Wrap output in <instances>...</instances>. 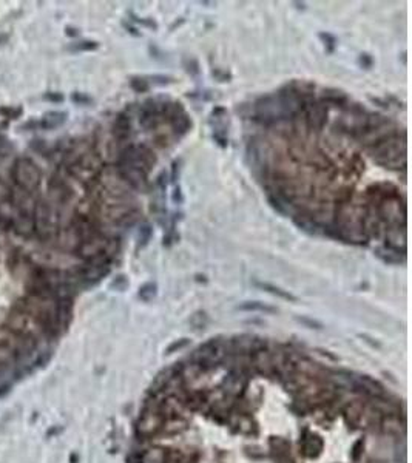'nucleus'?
<instances>
[{
	"instance_id": "f257e3e1",
	"label": "nucleus",
	"mask_w": 412,
	"mask_h": 463,
	"mask_svg": "<svg viewBox=\"0 0 412 463\" xmlns=\"http://www.w3.org/2000/svg\"><path fill=\"white\" fill-rule=\"evenodd\" d=\"M375 164L391 168V170H404L406 168V133L401 135L398 130L391 135L389 138H386L380 144H377L375 147L368 150Z\"/></svg>"
},
{
	"instance_id": "f03ea898",
	"label": "nucleus",
	"mask_w": 412,
	"mask_h": 463,
	"mask_svg": "<svg viewBox=\"0 0 412 463\" xmlns=\"http://www.w3.org/2000/svg\"><path fill=\"white\" fill-rule=\"evenodd\" d=\"M7 329L13 330L19 337L25 338V340H30V341L37 340L45 332H48L46 327L37 318H34L31 313L22 310V309H17L16 312H13L8 316Z\"/></svg>"
},
{
	"instance_id": "7ed1b4c3",
	"label": "nucleus",
	"mask_w": 412,
	"mask_h": 463,
	"mask_svg": "<svg viewBox=\"0 0 412 463\" xmlns=\"http://www.w3.org/2000/svg\"><path fill=\"white\" fill-rule=\"evenodd\" d=\"M11 176L20 190L28 191V193L37 188L40 182L39 168L31 159H27V158H20L14 162V167L11 168Z\"/></svg>"
},
{
	"instance_id": "20e7f679",
	"label": "nucleus",
	"mask_w": 412,
	"mask_h": 463,
	"mask_svg": "<svg viewBox=\"0 0 412 463\" xmlns=\"http://www.w3.org/2000/svg\"><path fill=\"white\" fill-rule=\"evenodd\" d=\"M304 113H306V125L310 131H321L327 122V107L320 101H315L313 97H306L303 93Z\"/></svg>"
},
{
	"instance_id": "39448f33",
	"label": "nucleus",
	"mask_w": 412,
	"mask_h": 463,
	"mask_svg": "<svg viewBox=\"0 0 412 463\" xmlns=\"http://www.w3.org/2000/svg\"><path fill=\"white\" fill-rule=\"evenodd\" d=\"M168 117V122H170L173 131L178 136H184L190 131L191 128V119L187 114V111L182 108V105L179 102H172L170 107H168V111L165 114Z\"/></svg>"
},
{
	"instance_id": "423d86ee",
	"label": "nucleus",
	"mask_w": 412,
	"mask_h": 463,
	"mask_svg": "<svg viewBox=\"0 0 412 463\" xmlns=\"http://www.w3.org/2000/svg\"><path fill=\"white\" fill-rule=\"evenodd\" d=\"M53 213L51 209L46 203L40 201L39 204L34 206V230L39 232L40 236H50L51 229H53Z\"/></svg>"
},
{
	"instance_id": "0eeeda50",
	"label": "nucleus",
	"mask_w": 412,
	"mask_h": 463,
	"mask_svg": "<svg viewBox=\"0 0 412 463\" xmlns=\"http://www.w3.org/2000/svg\"><path fill=\"white\" fill-rule=\"evenodd\" d=\"M116 170H117L119 176L122 178L130 187H133L136 190H141V191H144L149 187V181H147L149 175L145 172H142V170L130 167V165H122V164H117Z\"/></svg>"
},
{
	"instance_id": "6e6552de",
	"label": "nucleus",
	"mask_w": 412,
	"mask_h": 463,
	"mask_svg": "<svg viewBox=\"0 0 412 463\" xmlns=\"http://www.w3.org/2000/svg\"><path fill=\"white\" fill-rule=\"evenodd\" d=\"M161 117V107L155 99H147L141 105L139 111V122L145 130L156 128Z\"/></svg>"
},
{
	"instance_id": "1a4fd4ad",
	"label": "nucleus",
	"mask_w": 412,
	"mask_h": 463,
	"mask_svg": "<svg viewBox=\"0 0 412 463\" xmlns=\"http://www.w3.org/2000/svg\"><path fill=\"white\" fill-rule=\"evenodd\" d=\"M374 253L378 259H381L384 264H389V266L404 264L406 261V249H400L398 246L389 244V242H384V246L377 247Z\"/></svg>"
},
{
	"instance_id": "9d476101",
	"label": "nucleus",
	"mask_w": 412,
	"mask_h": 463,
	"mask_svg": "<svg viewBox=\"0 0 412 463\" xmlns=\"http://www.w3.org/2000/svg\"><path fill=\"white\" fill-rule=\"evenodd\" d=\"M320 102L324 104L326 107L327 105H333V107H338V108H346L349 105V97L343 91H340V90L327 88V90H323L321 97H320Z\"/></svg>"
},
{
	"instance_id": "9b49d317",
	"label": "nucleus",
	"mask_w": 412,
	"mask_h": 463,
	"mask_svg": "<svg viewBox=\"0 0 412 463\" xmlns=\"http://www.w3.org/2000/svg\"><path fill=\"white\" fill-rule=\"evenodd\" d=\"M113 135L117 141H127L131 135V120L130 114L119 113L116 116L114 125H113Z\"/></svg>"
},
{
	"instance_id": "f8f14e48",
	"label": "nucleus",
	"mask_w": 412,
	"mask_h": 463,
	"mask_svg": "<svg viewBox=\"0 0 412 463\" xmlns=\"http://www.w3.org/2000/svg\"><path fill=\"white\" fill-rule=\"evenodd\" d=\"M294 223H295L297 227H300L301 230H304L307 233H312V235L317 233L321 229V226L317 221H315L313 216L309 215V213H298V215H295L294 216Z\"/></svg>"
},
{
	"instance_id": "ddd939ff",
	"label": "nucleus",
	"mask_w": 412,
	"mask_h": 463,
	"mask_svg": "<svg viewBox=\"0 0 412 463\" xmlns=\"http://www.w3.org/2000/svg\"><path fill=\"white\" fill-rule=\"evenodd\" d=\"M255 286H256V287H259V289H262V290H265V292H269V294H272V295H277V297L283 298V300H287V301H297V297H295V295H292V294H290V292L283 290L281 287L273 286V284H270V283L255 281Z\"/></svg>"
},
{
	"instance_id": "4468645a",
	"label": "nucleus",
	"mask_w": 412,
	"mask_h": 463,
	"mask_svg": "<svg viewBox=\"0 0 412 463\" xmlns=\"http://www.w3.org/2000/svg\"><path fill=\"white\" fill-rule=\"evenodd\" d=\"M66 119V113H62V111H51L45 114L43 120H42V125L45 128H54V127H59L65 122Z\"/></svg>"
},
{
	"instance_id": "2eb2a0df",
	"label": "nucleus",
	"mask_w": 412,
	"mask_h": 463,
	"mask_svg": "<svg viewBox=\"0 0 412 463\" xmlns=\"http://www.w3.org/2000/svg\"><path fill=\"white\" fill-rule=\"evenodd\" d=\"M321 448H323V442L320 440V437H317V435H310L309 438H306V440H304V452L309 457L318 455L321 452Z\"/></svg>"
},
{
	"instance_id": "dca6fc26",
	"label": "nucleus",
	"mask_w": 412,
	"mask_h": 463,
	"mask_svg": "<svg viewBox=\"0 0 412 463\" xmlns=\"http://www.w3.org/2000/svg\"><path fill=\"white\" fill-rule=\"evenodd\" d=\"M238 309H241V310H259V312H267V313H275L277 312V307L269 306V304H264L261 301H246V303H242L241 306H238Z\"/></svg>"
},
{
	"instance_id": "f3484780",
	"label": "nucleus",
	"mask_w": 412,
	"mask_h": 463,
	"mask_svg": "<svg viewBox=\"0 0 412 463\" xmlns=\"http://www.w3.org/2000/svg\"><path fill=\"white\" fill-rule=\"evenodd\" d=\"M17 352L4 341H0V366H7L11 361H14Z\"/></svg>"
},
{
	"instance_id": "a211bd4d",
	"label": "nucleus",
	"mask_w": 412,
	"mask_h": 463,
	"mask_svg": "<svg viewBox=\"0 0 412 463\" xmlns=\"http://www.w3.org/2000/svg\"><path fill=\"white\" fill-rule=\"evenodd\" d=\"M158 294V286L156 283H145L144 286H141L139 289V298L144 301H152Z\"/></svg>"
},
{
	"instance_id": "6ab92c4d",
	"label": "nucleus",
	"mask_w": 412,
	"mask_h": 463,
	"mask_svg": "<svg viewBox=\"0 0 412 463\" xmlns=\"http://www.w3.org/2000/svg\"><path fill=\"white\" fill-rule=\"evenodd\" d=\"M99 43L94 42V40H82V42H76L75 45L70 46L71 51H93V50H98Z\"/></svg>"
},
{
	"instance_id": "aec40b11",
	"label": "nucleus",
	"mask_w": 412,
	"mask_h": 463,
	"mask_svg": "<svg viewBox=\"0 0 412 463\" xmlns=\"http://www.w3.org/2000/svg\"><path fill=\"white\" fill-rule=\"evenodd\" d=\"M130 87L133 88V91L136 93H147L149 88H150V84L145 78H139V76H134L131 78L130 81Z\"/></svg>"
},
{
	"instance_id": "412c9836",
	"label": "nucleus",
	"mask_w": 412,
	"mask_h": 463,
	"mask_svg": "<svg viewBox=\"0 0 412 463\" xmlns=\"http://www.w3.org/2000/svg\"><path fill=\"white\" fill-rule=\"evenodd\" d=\"M152 238V227L150 224H142L139 227V232H138V241H139V246L141 247H145L149 244V241Z\"/></svg>"
},
{
	"instance_id": "4be33fe9",
	"label": "nucleus",
	"mask_w": 412,
	"mask_h": 463,
	"mask_svg": "<svg viewBox=\"0 0 412 463\" xmlns=\"http://www.w3.org/2000/svg\"><path fill=\"white\" fill-rule=\"evenodd\" d=\"M318 37H320V39H321V42L324 43L326 53L332 54V53L335 51V48H336V39H335V36H333V34H330V33H320V34H318Z\"/></svg>"
},
{
	"instance_id": "5701e85b",
	"label": "nucleus",
	"mask_w": 412,
	"mask_h": 463,
	"mask_svg": "<svg viewBox=\"0 0 412 463\" xmlns=\"http://www.w3.org/2000/svg\"><path fill=\"white\" fill-rule=\"evenodd\" d=\"M184 67H185V70H187L188 75H191V76H198V75H199V63H198V60H196L195 57L185 59Z\"/></svg>"
},
{
	"instance_id": "b1692460",
	"label": "nucleus",
	"mask_w": 412,
	"mask_h": 463,
	"mask_svg": "<svg viewBox=\"0 0 412 463\" xmlns=\"http://www.w3.org/2000/svg\"><path fill=\"white\" fill-rule=\"evenodd\" d=\"M358 63H360V67H361V68H365V70H371V68H372V65H374V59H372V56H371V54H368V53H361V54H360V57H358Z\"/></svg>"
},
{
	"instance_id": "393cba45",
	"label": "nucleus",
	"mask_w": 412,
	"mask_h": 463,
	"mask_svg": "<svg viewBox=\"0 0 412 463\" xmlns=\"http://www.w3.org/2000/svg\"><path fill=\"white\" fill-rule=\"evenodd\" d=\"M131 17H133V20L136 23H141L142 27H147V28H152V30H158V23L153 19H142V17H138L134 14H131Z\"/></svg>"
},
{
	"instance_id": "a878e982",
	"label": "nucleus",
	"mask_w": 412,
	"mask_h": 463,
	"mask_svg": "<svg viewBox=\"0 0 412 463\" xmlns=\"http://www.w3.org/2000/svg\"><path fill=\"white\" fill-rule=\"evenodd\" d=\"M150 79L153 81V84H158V85H167L175 81L172 76H164V75H153L150 76Z\"/></svg>"
},
{
	"instance_id": "bb28decb",
	"label": "nucleus",
	"mask_w": 412,
	"mask_h": 463,
	"mask_svg": "<svg viewBox=\"0 0 412 463\" xmlns=\"http://www.w3.org/2000/svg\"><path fill=\"white\" fill-rule=\"evenodd\" d=\"M298 321L303 323V324H306L307 327H312V329H321V327H323L321 323L315 321V320H312V318H307V316H301V318H298Z\"/></svg>"
},
{
	"instance_id": "cd10ccee",
	"label": "nucleus",
	"mask_w": 412,
	"mask_h": 463,
	"mask_svg": "<svg viewBox=\"0 0 412 463\" xmlns=\"http://www.w3.org/2000/svg\"><path fill=\"white\" fill-rule=\"evenodd\" d=\"M187 345H188V340H187V338H181V340L175 341L173 345H170V348L167 349V354H172V352L176 351V349H182V348L187 346Z\"/></svg>"
},
{
	"instance_id": "c85d7f7f",
	"label": "nucleus",
	"mask_w": 412,
	"mask_h": 463,
	"mask_svg": "<svg viewBox=\"0 0 412 463\" xmlns=\"http://www.w3.org/2000/svg\"><path fill=\"white\" fill-rule=\"evenodd\" d=\"M172 200H173V203H175V204H178V206L184 203V194H182V190H181V187H179V185H176V187H175L173 194H172Z\"/></svg>"
},
{
	"instance_id": "c756f323",
	"label": "nucleus",
	"mask_w": 412,
	"mask_h": 463,
	"mask_svg": "<svg viewBox=\"0 0 412 463\" xmlns=\"http://www.w3.org/2000/svg\"><path fill=\"white\" fill-rule=\"evenodd\" d=\"M156 185L159 187V190H165V187H167V173H165V172H162V173L158 176Z\"/></svg>"
},
{
	"instance_id": "7c9ffc66",
	"label": "nucleus",
	"mask_w": 412,
	"mask_h": 463,
	"mask_svg": "<svg viewBox=\"0 0 412 463\" xmlns=\"http://www.w3.org/2000/svg\"><path fill=\"white\" fill-rule=\"evenodd\" d=\"M73 101L78 102V104H88L90 102V97H87V96H84L81 93H75V94H73Z\"/></svg>"
},
{
	"instance_id": "2f4dec72",
	"label": "nucleus",
	"mask_w": 412,
	"mask_h": 463,
	"mask_svg": "<svg viewBox=\"0 0 412 463\" xmlns=\"http://www.w3.org/2000/svg\"><path fill=\"white\" fill-rule=\"evenodd\" d=\"M181 162L179 161H175L173 162V168H172V182H176L178 181V176H179V167Z\"/></svg>"
},
{
	"instance_id": "473e14b6",
	"label": "nucleus",
	"mask_w": 412,
	"mask_h": 463,
	"mask_svg": "<svg viewBox=\"0 0 412 463\" xmlns=\"http://www.w3.org/2000/svg\"><path fill=\"white\" fill-rule=\"evenodd\" d=\"M213 76H218L221 82H227L230 79V75H227V73H220V71H213Z\"/></svg>"
},
{
	"instance_id": "72a5a7b5",
	"label": "nucleus",
	"mask_w": 412,
	"mask_h": 463,
	"mask_svg": "<svg viewBox=\"0 0 412 463\" xmlns=\"http://www.w3.org/2000/svg\"><path fill=\"white\" fill-rule=\"evenodd\" d=\"M46 99H50V101H53V102H62V101H63V96L59 94V93H56V94H48Z\"/></svg>"
},
{
	"instance_id": "f704fd0d",
	"label": "nucleus",
	"mask_w": 412,
	"mask_h": 463,
	"mask_svg": "<svg viewBox=\"0 0 412 463\" xmlns=\"http://www.w3.org/2000/svg\"><path fill=\"white\" fill-rule=\"evenodd\" d=\"M371 101H372L374 104H378V105L383 107V108H389V102H384V101L378 99V97H371Z\"/></svg>"
}]
</instances>
